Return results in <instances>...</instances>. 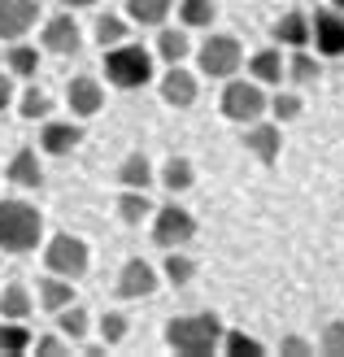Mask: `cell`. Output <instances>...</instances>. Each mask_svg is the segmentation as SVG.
Wrapping results in <instances>:
<instances>
[{"mask_svg":"<svg viewBox=\"0 0 344 357\" xmlns=\"http://www.w3.org/2000/svg\"><path fill=\"white\" fill-rule=\"evenodd\" d=\"M188 48H192V44H188V31H174V26H170V31L157 35V57L166 61V66H179V61L188 57Z\"/></svg>","mask_w":344,"mask_h":357,"instance_id":"cell-26","label":"cell"},{"mask_svg":"<svg viewBox=\"0 0 344 357\" xmlns=\"http://www.w3.org/2000/svg\"><path fill=\"white\" fill-rule=\"evenodd\" d=\"M270 109H275V118L279 122H292V118H301V96L297 92H279L275 100H266Z\"/></svg>","mask_w":344,"mask_h":357,"instance_id":"cell-36","label":"cell"},{"mask_svg":"<svg viewBox=\"0 0 344 357\" xmlns=\"http://www.w3.org/2000/svg\"><path fill=\"white\" fill-rule=\"evenodd\" d=\"M9 100H13V75H9V70H0V114L9 109Z\"/></svg>","mask_w":344,"mask_h":357,"instance_id":"cell-40","label":"cell"},{"mask_svg":"<svg viewBox=\"0 0 344 357\" xmlns=\"http://www.w3.org/2000/svg\"><path fill=\"white\" fill-rule=\"evenodd\" d=\"M5 174H9L13 188H27V192L44 188V166H40V153H35V149H17Z\"/></svg>","mask_w":344,"mask_h":357,"instance_id":"cell-16","label":"cell"},{"mask_svg":"<svg viewBox=\"0 0 344 357\" xmlns=\"http://www.w3.org/2000/svg\"><path fill=\"white\" fill-rule=\"evenodd\" d=\"M66 105H70V114L75 118H96L105 109V92H100V83L92 75H79V79H70L66 87Z\"/></svg>","mask_w":344,"mask_h":357,"instance_id":"cell-12","label":"cell"},{"mask_svg":"<svg viewBox=\"0 0 344 357\" xmlns=\"http://www.w3.org/2000/svg\"><path fill=\"white\" fill-rule=\"evenodd\" d=\"M126 314H118V310H105L100 314V335H105V344H118V340H126Z\"/></svg>","mask_w":344,"mask_h":357,"instance_id":"cell-35","label":"cell"},{"mask_svg":"<svg viewBox=\"0 0 344 357\" xmlns=\"http://www.w3.org/2000/svg\"><path fill=\"white\" fill-rule=\"evenodd\" d=\"M196 236V218L188 209H179V205H161L153 213V244H161L170 253V248H184L188 240Z\"/></svg>","mask_w":344,"mask_h":357,"instance_id":"cell-6","label":"cell"},{"mask_svg":"<svg viewBox=\"0 0 344 357\" xmlns=\"http://www.w3.org/2000/svg\"><path fill=\"white\" fill-rule=\"evenodd\" d=\"M44 236L40 209L27 201H0V253H31Z\"/></svg>","mask_w":344,"mask_h":357,"instance_id":"cell-2","label":"cell"},{"mask_svg":"<svg viewBox=\"0 0 344 357\" xmlns=\"http://www.w3.org/2000/svg\"><path fill=\"white\" fill-rule=\"evenodd\" d=\"M161 100L174 105V109H192L196 105V75H188L184 66H170L166 79H161Z\"/></svg>","mask_w":344,"mask_h":357,"instance_id":"cell-14","label":"cell"},{"mask_svg":"<svg viewBox=\"0 0 344 357\" xmlns=\"http://www.w3.org/2000/svg\"><path fill=\"white\" fill-rule=\"evenodd\" d=\"M31 353H40V357H66V340H57V335H40V340H31Z\"/></svg>","mask_w":344,"mask_h":357,"instance_id":"cell-38","label":"cell"},{"mask_svg":"<svg viewBox=\"0 0 344 357\" xmlns=\"http://www.w3.org/2000/svg\"><path fill=\"white\" fill-rule=\"evenodd\" d=\"M5 70H9L13 79H31L35 70H40V48H31V44H22V40H13L9 52H5Z\"/></svg>","mask_w":344,"mask_h":357,"instance_id":"cell-21","label":"cell"},{"mask_svg":"<svg viewBox=\"0 0 344 357\" xmlns=\"http://www.w3.org/2000/svg\"><path fill=\"white\" fill-rule=\"evenodd\" d=\"M79 144H83V127H75V122H44L40 149L48 157H66V153H75Z\"/></svg>","mask_w":344,"mask_h":357,"instance_id":"cell-15","label":"cell"},{"mask_svg":"<svg viewBox=\"0 0 344 357\" xmlns=\"http://www.w3.org/2000/svg\"><path fill=\"white\" fill-rule=\"evenodd\" d=\"M87 327H92V318H87L83 305H66V310H57V331L70 335V340H83Z\"/></svg>","mask_w":344,"mask_h":357,"instance_id":"cell-29","label":"cell"},{"mask_svg":"<svg viewBox=\"0 0 344 357\" xmlns=\"http://www.w3.org/2000/svg\"><path fill=\"white\" fill-rule=\"evenodd\" d=\"M223 114L231 122H257L266 114V92L257 83H240V79H231L223 87Z\"/></svg>","mask_w":344,"mask_h":357,"instance_id":"cell-7","label":"cell"},{"mask_svg":"<svg viewBox=\"0 0 344 357\" xmlns=\"http://www.w3.org/2000/svg\"><path fill=\"white\" fill-rule=\"evenodd\" d=\"M17 114H22L27 122H40V118H48V114H52V100L40 92V87H27V92L17 96Z\"/></svg>","mask_w":344,"mask_h":357,"instance_id":"cell-30","label":"cell"},{"mask_svg":"<svg viewBox=\"0 0 344 357\" xmlns=\"http://www.w3.org/2000/svg\"><path fill=\"white\" fill-rule=\"evenodd\" d=\"M310 40H318L322 57H340L344 52V9H318L310 17Z\"/></svg>","mask_w":344,"mask_h":357,"instance_id":"cell-9","label":"cell"},{"mask_svg":"<svg viewBox=\"0 0 344 357\" xmlns=\"http://www.w3.org/2000/svg\"><path fill=\"white\" fill-rule=\"evenodd\" d=\"M105 79H110L114 87H126V92H135V87H144L153 79V57L144 52L140 44H114L105 48Z\"/></svg>","mask_w":344,"mask_h":357,"instance_id":"cell-3","label":"cell"},{"mask_svg":"<svg viewBox=\"0 0 344 357\" xmlns=\"http://www.w3.org/2000/svg\"><path fill=\"white\" fill-rule=\"evenodd\" d=\"M40 22V0H0V40L13 44Z\"/></svg>","mask_w":344,"mask_h":357,"instance_id":"cell-10","label":"cell"},{"mask_svg":"<svg viewBox=\"0 0 344 357\" xmlns=\"http://www.w3.org/2000/svg\"><path fill=\"white\" fill-rule=\"evenodd\" d=\"M322 353L327 357H344V323H331L322 331Z\"/></svg>","mask_w":344,"mask_h":357,"instance_id":"cell-37","label":"cell"},{"mask_svg":"<svg viewBox=\"0 0 344 357\" xmlns=\"http://www.w3.org/2000/svg\"><path fill=\"white\" fill-rule=\"evenodd\" d=\"M149 213H153V201H149V196H144L140 188H122V196H118V218H122L126 227H140Z\"/></svg>","mask_w":344,"mask_h":357,"instance_id":"cell-22","label":"cell"},{"mask_svg":"<svg viewBox=\"0 0 344 357\" xmlns=\"http://www.w3.org/2000/svg\"><path fill=\"white\" fill-rule=\"evenodd\" d=\"M196 183V170H192V162H188V157H170V162H166V170H161V188H166V192H188Z\"/></svg>","mask_w":344,"mask_h":357,"instance_id":"cell-25","label":"cell"},{"mask_svg":"<svg viewBox=\"0 0 344 357\" xmlns=\"http://www.w3.org/2000/svg\"><path fill=\"white\" fill-rule=\"evenodd\" d=\"M170 5L174 0H126V17L140 26H157V22H166Z\"/></svg>","mask_w":344,"mask_h":357,"instance_id":"cell-24","label":"cell"},{"mask_svg":"<svg viewBox=\"0 0 344 357\" xmlns=\"http://www.w3.org/2000/svg\"><path fill=\"white\" fill-rule=\"evenodd\" d=\"M161 266H166V283H174V288H188V283L196 279V261L184 257V253H174V248H170V257Z\"/></svg>","mask_w":344,"mask_h":357,"instance_id":"cell-32","label":"cell"},{"mask_svg":"<svg viewBox=\"0 0 344 357\" xmlns=\"http://www.w3.org/2000/svg\"><path fill=\"white\" fill-rule=\"evenodd\" d=\"M153 292H157V271L144 257H131L122 266V275H118V296L122 301H144Z\"/></svg>","mask_w":344,"mask_h":357,"instance_id":"cell-11","label":"cell"},{"mask_svg":"<svg viewBox=\"0 0 344 357\" xmlns=\"http://www.w3.org/2000/svg\"><path fill=\"white\" fill-rule=\"evenodd\" d=\"M244 149L257 157L262 166H275V157L283 149V131L279 127H270V122H248V131H244Z\"/></svg>","mask_w":344,"mask_h":357,"instance_id":"cell-13","label":"cell"},{"mask_svg":"<svg viewBox=\"0 0 344 357\" xmlns=\"http://www.w3.org/2000/svg\"><path fill=\"white\" fill-rule=\"evenodd\" d=\"M275 40L287 44V48H305V44H310V17L297 13V9L283 13L279 22H275Z\"/></svg>","mask_w":344,"mask_h":357,"instance_id":"cell-20","label":"cell"},{"mask_svg":"<svg viewBox=\"0 0 344 357\" xmlns=\"http://www.w3.org/2000/svg\"><path fill=\"white\" fill-rule=\"evenodd\" d=\"M75 279H61V275H48L44 283H40V305L48 310V314H57V310H66V305H75Z\"/></svg>","mask_w":344,"mask_h":357,"instance_id":"cell-17","label":"cell"},{"mask_svg":"<svg viewBox=\"0 0 344 357\" xmlns=\"http://www.w3.org/2000/svg\"><path fill=\"white\" fill-rule=\"evenodd\" d=\"M218 17V0H184L179 5V22L184 26H209Z\"/></svg>","mask_w":344,"mask_h":357,"instance_id":"cell-28","label":"cell"},{"mask_svg":"<svg viewBox=\"0 0 344 357\" xmlns=\"http://www.w3.org/2000/svg\"><path fill=\"white\" fill-rule=\"evenodd\" d=\"M40 44L48 48V52H57V57H75V52L83 48V31H79V22L70 17V9H61V13H52L48 22H44V35H40Z\"/></svg>","mask_w":344,"mask_h":357,"instance_id":"cell-8","label":"cell"},{"mask_svg":"<svg viewBox=\"0 0 344 357\" xmlns=\"http://www.w3.org/2000/svg\"><path fill=\"white\" fill-rule=\"evenodd\" d=\"M287 75H292V83H314L318 75H322V66H318V57H310L305 48H292V61H287Z\"/></svg>","mask_w":344,"mask_h":357,"instance_id":"cell-31","label":"cell"},{"mask_svg":"<svg viewBox=\"0 0 344 357\" xmlns=\"http://www.w3.org/2000/svg\"><path fill=\"white\" fill-rule=\"evenodd\" d=\"M118 183L122 188H140V192H149V183H153V166H149V157L144 153H131L126 162L118 166Z\"/></svg>","mask_w":344,"mask_h":357,"instance_id":"cell-23","label":"cell"},{"mask_svg":"<svg viewBox=\"0 0 344 357\" xmlns=\"http://www.w3.org/2000/svg\"><path fill=\"white\" fill-rule=\"evenodd\" d=\"M166 344L179 357H209L223 344V323L218 314H184L166 323Z\"/></svg>","mask_w":344,"mask_h":357,"instance_id":"cell-1","label":"cell"},{"mask_svg":"<svg viewBox=\"0 0 344 357\" xmlns=\"http://www.w3.org/2000/svg\"><path fill=\"white\" fill-rule=\"evenodd\" d=\"M223 344H227V357H262L266 353L257 340H248L244 331H223Z\"/></svg>","mask_w":344,"mask_h":357,"instance_id":"cell-34","label":"cell"},{"mask_svg":"<svg viewBox=\"0 0 344 357\" xmlns=\"http://www.w3.org/2000/svg\"><path fill=\"white\" fill-rule=\"evenodd\" d=\"M31 340H35V335L27 331L22 318H0V353H5V357L31 353Z\"/></svg>","mask_w":344,"mask_h":357,"instance_id":"cell-19","label":"cell"},{"mask_svg":"<svg viewBox=\"0 0 344 357\" xmlns=\"http://www.w3.org/2000/svg\"><path fill=\"white\" fill-rule=\"evenodd\" d=\"M44 266L48 275H61V279H83L87 266H92V253H87V244L79 236H52L48 248H44Z\"/></svg>","mask_w":344,"mask_h":357,"instance_id":"cell-4","label":"cell"},{"mask_svg":"<svg viewBox=\"0 0 344 357\" xmlns=\"http://www.w3.org/2000/svg\"><path fill=\"white\" fill-rule=\"evenodd\" d=\"M126 40V22L118 13H100L96 17V44L100 48H114V44H122Z\"/></svg>","mask_w":344,"mask_h":357,"instance_id":"cell-33","label":"cell"},{"mask_svg":"<svg viewBox=\"0 0 344 357\" xmlns=\"http://www.w3.org/2000/svg\"><path fill=\"white\" fill-rule=\"evenodd\" d=\"M196 66H201L205 79H231L244 66V48L235 35H209L201 44V52H196Z\"/></svg>","mask_w":344,"mask_h":357,"instance_id":"cell-5","label":"cell"},{"mask_svg":"<svg viewBox=\"0 0 344 357\" xmlns=\"http://www.w3.org/2000/svg\"><path fill=\"white\" fill-rule=\"evenodd\" d=\"M61 5H66L70 13H75V9H92V5H96V0H61Z\"/></svg>","mask_w":344,"mask_h":357,"instance_id":"cell-41","label":"cell"},{"mask_svg":"<svg viewBox=\"0 0 344 357\" xmlns=\"http://www.w3.org/2000/svg\"><path fill=\"white\" fill-rule=\"evenodd\" d=\"M31 310H35V301L22 283H9V288L0 292V318H27Z\"/></svg>","mask_w":344,"mask_h":357,"instance_id":"cell-27","label":"cell"},{"mask_svg":"<svg viewBox=\"0 0 344 357\" xmlns=\"http://www.w3.org/2000/svg\"><path fill=\"white\" fill-rule=\"evenodd\" d=\"M331 9H344V0H331Z\"/></svg>","mask_w":344,"mask_h":357,"instance_id":"cell-42","label":"cell"},{"mask_svg":"<svg viewBox=\"0 0 344 357\" xmlns=\"http://www.w3.org/2000/svg\"><path fill=\"white\" fill-rule=\"evenodd\" d=\"M279 353H283V357H310L314 349H310V344H305V340H301V335H287V340H279Z\"/></svg>","mask_w":344,"mask_h":357,"instance_id":"cell-39","label":"cell"},{"mask_svg":"<svg viewBox=\"0 0 344 357\" xmlns=\"http://www.w3.org/2000/svg\"><path fill=\"white\" fill-rule=\"evenodd\" d=\"M248 75H253V83H266V87L283 83V57H279V48L253 52V57H248Z\"/></svg>","mask_w":344,"mask_h":357,"instance_id":"cell-18","label":"cell"}]
</instances>
